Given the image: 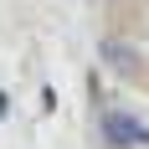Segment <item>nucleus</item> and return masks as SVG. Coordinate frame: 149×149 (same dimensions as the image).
Segmentation results:
<instances>
[{"mask_svg": "<svg viewBox=\"0 0 149 149\" xmlns=\"http://www.w3.org/2000/svg\"><path fill=\"white\" fill-rule=\"evenodd\" d=\"M103 134H108L113 149H149V129L134 113H123V108H108L103 113Z\"/></svg>", "mask_w": 149, "mask_h": 149, "instance_id": "f257e3e1", "label": "nucleus"}, {"mask_svg": "<svg viewBox=\"0 0 149 149\" xmlns=\"http://www.w3.org/2000/svg\"><path fill=\"white\" fill-rule=\"evenodd\" d=\"M98 57H103L118 77H139V72H144V57H139V46L118 41V36H103V41H98Z\"/></svg>", "mask_w": 149, "mask_h": 149, "instance_id": "f03ea898", "label": "nucleus"}]
</instances>
